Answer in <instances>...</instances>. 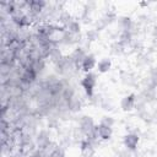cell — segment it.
<instances>
[{
    "mask_svg": "<svg viewBox=\"0 0 157 157\" xmlns=\"http://www.w3.org/2000/svg\"><path fill=\"white\" fill-rule=\"evenodd\" d=\"M96 131H97L98 137H101L103 140H107V139H109L112 136V126L102 124V123L98 126H96Z\"/></svg>",
    "mask_w": 157,
    "mask_h": 157,
    "instance_id": "277c9868",
    "label": "cell"
},
{
    "mask_svg": "<svg viewBox=\"0 0 157 157\" xmlns=\"http://www.w3.org/2000/svg\"><path fill=\"white\" fill-rule=\"evenodd\" d=\"M139 144V136L136 134H128L124 136V146L128 150H135Z\"/></svg>",
    "mask_w": 157,
    "mask_h": 157,
    "instance_id": "3957f363",
    "label": "cell"
},
{
    "mask_svg": "<svg viewBox=\"0 0 157 157\" xmlns=\"http://www.w3.org/2000/svg\"><path fill=\"white\" fill-rule=\"evenodd\" d=\"M135 105V94H128L121 99V108L125 112H129Z\"/></svg>",
    "mask_w": 157,
    "mask_h": 157,
    "instance_id": "5b68a950",
    "label": "cell"
},
{
    "mask_svg": "<svg viewBox=\"0 0 157 157\" xmlns=\"http://www.w3.org/2000/svg\"><path fill=\"white\" fill-rule=\"evenodd\" d=\"M96 65H97V61H96L94 55H92V54L85 55V58H83V60H82V63H81L82 70L86 71V74H87V72H91L92 69H93Z\"/></svg>",
    "mask_w": 157,
    "mask_h": 157,
    "instance_id": "7a4b0ae2",
    "label": "cell"
},
{
    "mask_svg": "<svg viewBox=\"0 0 157 157\" xmlns=\"http://www.w3.org/2000/svg\"><path fill=\"white\" fill-rule=\"evenodd\" d=\"M96 83H97V76L94 74H92V72H87L83 76V78L81 80V86L85 90L86 94L90 96V97L93 96V91H94Z\"/></svg>",
    "mask_w": 157,
    "mask_h": 157,
    "instance_id": "6da1fadb",
    "label": "cell"
},
{
    "mask_svg": "<svg viewBox=\"0 0 157 157\" xmlns=\"http://www.w3.org/2000/svg\"><path fill=\"white\" fill-rule=\"evenodd\" d=\"M110 66H112V63H110V60L107 59V58H104V59H102V60H99V61L97 63V70H98L101 74L108 72L109 69H110Z\"/></svg>",
    "mask_w": 157,
    "mask_h": 157,
    "instance_id": "8992f818",
    "label": "cell"
}]
</instances>
